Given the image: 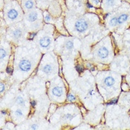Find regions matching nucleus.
Listing matches in <instances>:
<instances>
[{
  "label": "nucleus",
  "instance_id": "4be33fe9",
  "mask_svg": "<svg viewBox=\"0 0 130 130\" xmlns=\"http://www.w3.org/2000/svg\"><path fill=\"white\" fill-rule=\"evenodd\" d=\"M4 89H5L4 84H3V83H1V92H2V91H4Z\"/></svg>",
  "mask_w": 130,
  "mask_h": 130
},
{
  "label": "nucleus",
  "instance_id": "5701e85b",
  "mask_svg": "<svg viewBox=\"0 0 130 130\" xmlns=\"http://www.w3.org/2000/svg\"><path fill=\"white\" fill-rule=\"evenodd\" d=\"M117 102V100L116 99H114V100H111V102L109 103V104H112V103H115Z\"/></svg>",
  "mask_w": 130,
  "mask_h": 130
},
{
  "label": "nucleus",
  "instance_id": "f257e3e1",
  "mask_svg": "<svg viewBox=\"0 0 130 130\" xmlns=\"http://www.w3.org/2000/svg\"><path fill=\"white\" fill-rule=\"evenodd\" d=\"M25 24L28 25H31L33 29L38 28L39 26V22L41 20V14L37 10H33L30 12H28L25 17Z\"/></svg>",
  "mask_w": 130,
  "mask_h": 130
},
{
  "label": "nucleus",
  "instance_id": "412c9836",
  "mask_svg": "<svg viewBox=\"0 0 130 130\" xmlns=\"http://www.w3.org/2000/svg\"><path fill=\"white\" fill-rule=\"evenodd\" d=\"M77 71H78V72H81L83 71V67H80V65H78V66L77 67Z\"/></svg>",
  "mask_w": 130,
  "mask_h": 130
},
{
  "label": "nucleus",
  "instance_id": "9b49d317",
  "mask_svg": "<svg viewBox=\"0 0 130 130\" xmlns=\"http://www.w3.org/2000/svg\"><path fill=\"white\" fill-rule=\"evenodd\" d=\"M129 18V16L126 13H123L117 16V25H121L127 21Z\"/></svg>",
  "mask_w": 130,
  "mask_h": 130
},
{
  "label": "nucleus",
  "instance_id": "ddd939ff",
  "mask_svg": "<svg viewBox=\"0 0 130 130\" xmlns=\"http://www.w3.org/2000/svg\"><path fill=\"white\" fill-rule=\"evenodd\" d=\"M16 103L17 104L18 106H25V100H24V98L21 96H19L17 97L16 99Z\"/></svg>",
  "mask_w": 130,
  "mask_h": 130
},
{
  "label": "nucleus",
  "instance_id": "7ed1b4c3",
  "mask_svg": "<svg viewBox=\"0 0 130 130\" xmlns=\"http://www.w3.org/2000/svg\"><path fill=\"white\" fill-rule=\"evenodd\" d=\"M52 38L50 36L44 35L39 39L38 43L40 48L43 49H49L52 45Z\"/></svg>",
  "mask_w": 130,
  "mask_h": 130
},
{
  "label": "nucleus",
  "instance_id": "f3484780",
  "mask_svg": "<svg viewBox=\"0 0 130 130\" xmlns=\"http://www.w3.org/2000/svg\"><path fill=\"white\" fill-rule=\"evenodd\" d=\"M109 24L111 26H115L117 25V17H113L109 21Z\"/></svg>",
  "mask_w": 130,
  "mask_h": 130
},
{
  "label": "nucleus",
  "instance_id": "dca6fc26",
  "mask_svg": "<svg viewBox=\"0 0 130 130\" xmlns=\"http://www.w3.org/2000/svg\"><path fill=\"white\" fill-rule=\"evenodd\" d=\"M14 115L17 117H22L23 116V111H22V110L21 109H17L14 111Z\"/></svg>",
  "mask_w": 130,
  "mask_h": 130
},
{
  "label": "nucleus",
  "instance_id": "423d86ee",
  "mask_svg": "<svg viewBox=\"0 0 130 130\" xmlns=\"http://www.w3.org/2000/svg\"><path fill=\"white\" fill-rule=\"evenodd\" d=\"M32 63L28 59H22L19 63V69L22 72H28L31 70Z\"/></svg>",
  "mask_w": 130,
  "mask_h": 130
},
{
  "label": "nucleus",
  "instance_id": "1a4fd4ad",
  "mask_svg": "<svg viewBox=\"0 0 130 130\" xmlns=\"http://www.w3.org/2000/svg\"><path fill=\"white\" fill-rule=\"evenodd\" d=\"M98 55L100 58L102 59H105L109 56V51L105 47H102L98 49Z\"/></svg>",
  "mask_w": 130,
  "mask_h": 130
},
{
  "label": "nucleus",
  "instance_id": "9d476101",
  "mask_svg": "<svg viewBox=\"0 0 130 130\" xmlns=\"http://www.w3.org/2000/svg\"><path fill=\"white\" fill-rule=\"evenodd\" d=\"M42 72L47 75H50L54 72V66H52V64H46L42 67Z\"/></svg>",
  "mask_w": 130,
  "mask_h": 130
},
{
  "label": "nucleus",
  "instance_id": "20e7f679",
  "mask_svg": "<svg viewBox=\"0 0 130 130\" xmlns=\"http://www.w3.org/2000/svg\"><path fill=\"white\" fill-rule=\"evenodd\" d=\"M19 16H20L19 11L14 7H9L8 10L6 11V18L7 20H9L11 22H13L19 18Z\"/></svg>",
  "mask_w": 130,
  "mask_h": 130
},
{
  "label": "nucleus",
  "instance_id": "f8f14e48",
  "mask_svg": "<svg viewBox=\"0 0 130 130\" xmlns=\"http://www.w3.org/2000/svg\"><path fill=\"white\" fill-rule=\"evenodd\" d=\"M115 83V79L112 77H107L104 79V83L106 86H112Z\"/></svg>",
  "mask_w": 130,
  "mask_h": 130
},
{
  "label": "nucleus",
  "instance_id": "a211bd4d",
  "mask_svg": "<svg viewBox=\"0 0 130 130\" xmlns=\"http://www.w3.org/2000/svg\"><path fill=\"white\" fill-rule=\"evenodd\" d=\"M75 97L74 96L73 94H68V100H69V101H74V100H75Z\"/></svg>",
  "mask_w": 130,
  "mask_h": 130
},
{
  "label": "nucleus",
  "instance_id": "6ab92c4d",
  "mask_svg": "<svg viewBox=\"0 0 130 130\" xmlns=\"http://www.w3.org/2000/svg\"><path fill=\"white\" fill-rule=\"evenodd\" d=\"M106 4L109 6H112L114 4V0H106Z\"/></svg>",
  "mask_w": 130,
  "mask_h": 130
},
{
  "label": "nucleus",
  "instance_id": "39448f33",
  "mask_svg": "<svg viewBox=\"0 0 130 130\" xmlns=\"http://www.w3.org/2000/svg\"><path fill=\"white\" fill-rule=\"evenodd\" d=\"M11 37L15 41H20L24 36V30L22 27H15L11 32Z\"/></svg>",
  "mask_w": 130,
  "mask_h": 130
},
{
  "label": "nucleus",
  "instance_id": "6e6552de",
  "mask_svg": "<svg viewBox=\"0 0 130 130\" xmlns=\"http://www.w3.org/2000/svg\"><path fill=\"white\" fill-rule=\"evenodd\" d=\"M52 94L54 95L55 97H57V98H59V97H62L63 95V89L59 87V86H55L53 89H52Z\"/></svg>",
  "mask_w": 130,
  "mask_h": 130
},
{
  "label": "nucleus",
  "instance_id": "aec40b11",
  "mask_svg": "<svg viewBox=\"0 0 130 130\" xmlns=\"http://www.w3.org/2000/svg\"><path fill=\"white\" fill-rule=\"evenodd\" d=\"M64 118L65 120H71L72 118V115H69V114H66L65 116H64Z\"/></svg>",
  "mask_w": 130,
  "mask_h": 130
},
{
  "label": "nucleus",
  "instance_id": "2eb2a0df",
  "mask_svg": "<svg viewBox=\"0 0 130 130\" xmlns=\"http://www.w3.org/2000/svg\"><path fill=\"white\" fill-rule=\"evenodd\" d=\"M7 55V51L4 48L3 46H2V48H1V54H0V57H1V61H2V62L6 58Z\"/></svg>",
  "mask_w": 130,
  "mask_h": 130
},
{
  "label": "nucleus",
  "instance_id": "4468645a",
  "mask_svg": "<svg viewBox=\"0 0 130 130\" xmlns=\"http://www.w3.org/2000/svg\"><path fill=\"white\" fill-rule=\"evenodd\" d=\"M44 19H45L46 22H47V23H51V22H53V21H54L53 18H52V16L47 12H46L45 14H44Z\"/></svg>",
  "mask_w": 130,
  "mask_h": 130
},
{
  "label": "nucleus",
  "instance_id": "0eeeda50",
  "mask_svg": "<svg viewBox=\"0 0 130 130\" xmlns=\"http://www.w3.org/2000/svg\"><path fill=\"white\" fill-rule=\"evenodd\" d=\"M22 5L24 11L29 12V11L33 10L35 7V2L33 0H22Z\"/></svg>",
  "mask_w": 130,
  "mask_h": 130
},
{
  "label": "nucleus",
  "instance_id": "f03ea898",
  "mask_svg": "<svg viewBox=\"0 0 130 130\" xmlns=\"http://www.w3.org/2000/svg\"><path fill=\"white\" fill-rule=\"evenodd\" d=\"M89 24L87 20L83 18H80L76 21L74 24V28L78 33H83L89 28Z\"/></svg>",
  "mask_w": 130,
  "mask_h": 130
}]
</instances>
